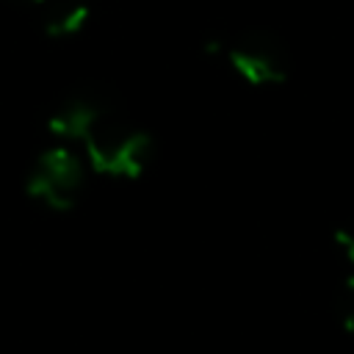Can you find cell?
<instances>
[{
  "label": "cell",
  "mask_w": 354,
  "mask_h": 354,
  "mask_svg": "<svg viewBox=\"0 0 354 354\" xmlns=\"http://www.w3.org/2000/svg\"><path fill=\"white\" fill-rule=\"evenodd\" d=\"M83 144L91 166L111 177H138L152 158L149 133L127 122L111 105L88 127Z\"/></svg>",
  "instance_id": "1"
},
{
  "label": "cell",
  "mask_w": 354,
  "mask_h": 354,
  "mask_svg": "<svg viewBox=\"0 0 354 354\" xmlns=\"http://www.w3.org/2000/svg\"><path fill=\"white\" fill-rule=\"evenodd\" d=\"M28 3H36V6H41V3H44V0H28Z\"/></svg>",
  "instance_id": "8"
},
{
  "label": "cell",
  "mask_w": 354,
  "mask_h": 354,
  "mask_svg": "<svg viewBox=\"0 0 354 354\" xmlns=\"http://www.w3.org/2000/svg\"><path fill=\"white\" fill-rule=\"evenodd\" d=\"M335 241H337V246L346 252V257L354 263V230H337V232H335Z\"/></svg>",
  "instance_id": "7"
},
{
  "label": "cell",
  "mask_w": 354,
  "mask_h": 354,
  "mask_svg": "<svg viewBox=\"0 0 354 354\" xmlns=\"http://www.w3.org/2000/svg\"><path fill=\"white\" fill-rule=\"evenodd\" d=\"M86 19H88V6L83 0H44L41 3V25L55 39L83 30Z\"/></svg>",
  "instance_id": "5"
},
{
  "label": "cell",
  "mask_w": 354,
  "mask_h": 354,
  "mask_svg": "<svg viewBox=\"0 0 354 354\" xmlns=\"http://www.w3.org/2000/svg\"><path fill=\"white\" fill-rule=\"evenodd\" d=\"M227 58L232 69L254 86L282 83L288 77V50L285 44L266 30H246L230 47Z\"/></svg>",
  "instance_id": "3"
},
{
  "label": "cell",
  "mask_w": 354,
  "mask_h": 354,
  "mask_svg": "<svg viewBox=\"0 0 354 354\" xmlns=\"http://www.w3.org/2000/svg\"><path fill=\"white\" fill-rule=\"evenodd\" d=\"M83 183H86V169L80 158L66 144H53L36 158L25 188L44 207L69 210L80 199Z\"/></svg>",
  "instance_id": "2"
},
{
  "label": "cell",
  "mask_w": 354,
  "mask_h": 354,
  "mask_svg": "<svg viewBox=\"0 0 354 354\" xmlns=\"http://www.w3.org/2000/svg\"><path fill=\"white\" fill-rule=\"evenodd\" d=\"M108 108L105 100L83 91V94H72L66 97L53 113H50V133L61 141H83L88 127L97 122V116Z\"/></svg>",
  "instance_id": "4"
},
{
  "label": "cell",
  "mask_w": 354,
  "mask_h": 354,
  "mask_svg": "<svg viewBox=\"0 0 354 354\" xmlns=\"http://www.w3.org/2000/svg\"><path fill=\"white\" fill-rule=\"evenodd\" d=\"M335 315L346 332H354V277H348L335 299Z\"/></svg>",
  "instance_id": "6"
}]
</instances>
